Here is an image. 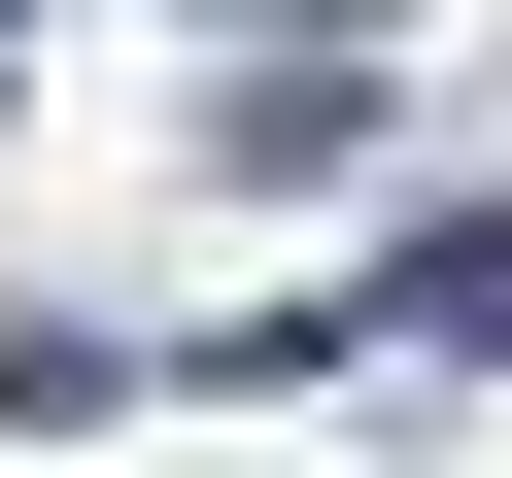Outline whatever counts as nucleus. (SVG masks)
<instances>
[{
    "instance_id": "nucleus-1",
    "label": "nucleus",
    "mask_w": 512,
    "mask_h": 478,
    "mask_svg": "<svg viewBox=\"0 0 512 478\" xmlns=\"http://www.w3.org/2000/svg\"><path fill=\"white\" fill-rule=\"evenodd\" d=\"M410 342H512V205H444V239H410Z\"/></svg>"
}]
</instances>
